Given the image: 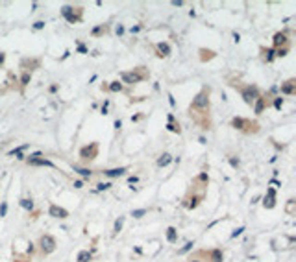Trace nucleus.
<instances>
[{
  "label": "nucleus",
  "mask_w": 296,
  "mask_h": 262,
  "mask_svg": "<svg viewBox=\"0 0 296 262\" xmlns=\"http://www.w3.org/2000/svg\"><path fill=\"white\" fill-rule=\"evenodd\" d=\"M145 214H146V209H137V210L131 212V216H133V218H143Z\"/></svg>",
  "instance_id": "nucleus-35"
},
{
  "label": "nucleus",
  "mask_w": 296,
  "mask_h": 262,
  "mask_svg": "<svg viewBox=\"0 0 296 262\" xmlns=\"http://www.w3.org/2000/svg\"><path fill=\"white\" fill-rule=\"evenodd\" d=\"M30 80H32V74H30V72H22V76H21V85H22V87H24V85H28Z\"/></svg>",
  "instance_id": "nucleus-30"
},
{
  "label": "nucleus",
  "mask_w": 296,
  "mask_h": 262,
  "mask_svg": "<svg viewBox=\"0 0 296 262\" xmlns=\"http://www.w3.org/2000/svg\"><path fill=\"white\" fill-rule=\"evenodd\" d=\"M167 129L172 131V133H181V127L180 124L174 122V115H169V124H167Z\"/></svg>",
  "instance_id": "nucleus-16"
},
{
  "label": "nucleus",
  "mask_w": 296,
  "mask_h": 262,
  "mask_svg": "<svg viewBox=\"0 0 296 262\" xmlns=\"http://www.w3.org/2000/svg\"><path fill=\"white\" fill-rule=\"evenodd\" d=\"M293 207H294V199H289V207H287V212L293 214Z\"/></svg>",
  "instance_id": "nucleus-40"
},
{
  "label": "nucleus",
  "mask_w": 296,
  "mask_h": 262,
  "mask_svg": "<svg viewBox=\"0 0 296 262\" xmlns=\"http://www.w3.org/2000/svg\"><path fill=\"white\" fill-rule=\"evenodd\" d=\"M72 168H74V172H78V174H80L81 177H85V179H89V177L93 175V172H91V170H87V168H80V166H76V164H74Z\"/></svg>",
  "instance_id": "nucleus-23"
},
{
  "label": "nucleus",
  "mask_w": 296,
  "mask_h": 262,
  "mask_svg": "<svg viewBox=\"0 0 296 262\" xmlns=\"http://www.w3.org/2000/svg\"><path fill=\"white\" fill-rule=\"evenodd\" d=\"M209 259H211V262H222L224 260L222 249H211V251H209Z\"/></svg>",
  "instance_id": "nucleus-18"
},
{
  "label": "nucleus",
  "mask_w": 296,
  "mask_h": 262,
  "mask_svg": "<svg viewBox=\"0 0 296 262\" xmlns=\"http://www.w3.org/2000/svg\"><path fill=\"white\" fill-rule=\"evenodd\" d=\"M193 245H194V242H187V244H185L181 249H178V255H183V253L191 251V249H193Z\"/></svg>",
  "instance_id": "nucleus-31"
},
{
  "label": "nucleus",
  "mask_w": 296,
  "mask_h": 262,
  "mask_svg": "<svg viewBox=\"0 0 296 262\" xmlns=\"http://www.w3.org/2000/svg\"><path fill=\"white\" fill-rule=\"evenodd\" d=\"M128 172V168H113V170H104V175L106 177H120V175H124Z\"/></svg>",
  "instance_id": "nucleus-15"
},
{
  "label": "nucleus",
  "mask_w": 296,
  "mask_h": 262,
  "mask_svg": "<svg viewBox=\"0 0 296 262\" xmlns=\"http://www.w3.org/2000/svg\"><path fill=\"white\" fill-rule=\"evenodd\" d=\"M276 48H281V46H289V39H287V33L285 32H278L274 33V39H272Z\"/></svg>",
  "instance_id": "nucleus-14"
},
{
  "label": "nucleus",
  "mask_w": 296,
  "mask_h": 262,
  "mask_svg": "<svg viewBox=\"0 0 296 262\" xmlns=\"http://www.w3.org/2000/svg\"><path fill=\"white\" fill-rule=\"evenodd\" d=\"M263 207H265V209H274V207H276V190L274 188L267 190V196H265V199H263Z\"/></svg>",
  "instance_id": "nucleus-12"
},
{
  "label": "nucleus",
  "mask_w": 296,
  "mask_h": 262,
  "mask_svg": "<svg viewBox=\"0 0 296 262\" xmlns=\"http://www.w3.org/2000/svg\"><path fill=\"white\" fill-rule=\"evenodd\" d=\"M117 33H119V35H122V33H124V28H122V26H120V24L117 26Z\"/></svg>",
  "instance_id": "nucleus-44"
},
{
  "label": "nucleus",
  "mask_w": 296,
  "mask_h": 262,
  "mask_svg": "<svg viewBox=\"0 0 296 262\" xmlns=\"http://www.w3.org/2000/svg\"><path fill=\"white\" fill-rule=\"evenodd\" d=\"M96 186H98V190H107L111 186V183H98Z\"/></svg>",
  "instance_id": "nucleus-37"
},
{
  "label": "nucleus",
  "mask_w": 296,
  "mask_h": 262,
  "mask_svg": "<svg viewBox=\"0 0 296 262\" xmlns=\"http://www.w3.org/2000/svg\"><path fill=\"white\" fill-rule=\"evenodd\" d=\"M74 186H76V188H81V186H83V183H81V181H76V183H74Z\"/></svg>",
  "instance_id": "nucleus-45"
},
{
  "label": "nucleus",
  "mask_w": 296,
  "mask_h": 262,
  "mask_svg": "<svg viewBox=\"0 0 296 262\" xmlns=\"http://www.w3.org/2000/svg\"><path fill=\"white\" fill-rule=\"evenodd\" d=\"M91 260V253L89 251H80L78 253V262H89Z\"/></svg>",
  "instance_id": "nucleus-27"
},
{
  "label": "nucleus",
  "mask_w": 296,
  "mask_h": 262,
  "mask_svg": "<svg viewBox=\"0 0 296 262\" xmlns=\"http://www.w3.org/2000/svg\"><path fill=\"white\" fill-rule=\"evenodd\" d=\"M169 101H170V105H174L176 101H174V98H172V94H169Z\"/></svg>",
  "instance_id": "nucleus-46"
},
{
  "label": "nucleus",
  "mask_w": 296,
  "mask_h": 262,
  "mask_svg": "<svg viewBox=\"0 0 296 262\" xmlns=\"http://www.w3.org/2000/svg\"><path fill=\"white\" fill-rule=\"evenodd\" d=\"M6 212H7V203L2 201L0 203V216H6Z\"/></svg>",
  "instance_id": "nucleus-36"
},
{
  "label": "nucleus",
  "mask_w": 296,
  "mask_h": 262,
  "mask_svg": "<svg viewBox=\"0 0 296 262\" xmlns=\"http://www.w3.org/2000/svg\"><path fill=\"white\" fill-rule=\"evenodd\" d=\"M43 26H45V22H43V21H37L35 24H33V28H35V30H41Z\"/></svg>",
  "instance_id": "nucleus-41"
},
{
  "label": "nucleus",
  "mask_w": 296,
  "mask_h": 262,
  "mask_svg": "<svg viewBox=\"0 0 296 262\" xmlns=\"http://www.w3.org/2000/svg\"><path fill=\"white\" fill-rule=\"evenodd\" d=\"M96 155H98V144L96 142H91L89 146H83L80 150V157L83 161H93V159H96Z\"/></svg>",
  "instance_id": "nucleus-7"
},
{
  "label": "nucleus",
  "mask_w": 296,
  "mask_h": 262,
  "mask_svg": "<svg viewBox=\"0 0 296 262\" xmlns=\"http://www.w3.org/2000/svg\"><path fill=\"white\" fill-rule=\"evenodd\" d=\"M229 163H231V166H233V168L239 166V159H233V157H231V159H229Z\"/></svg>",
  "instance_id": "nucleus-42"
},
{
  "label": "nucleus",
  "mask_w": 296,
  "mask_h": 262,
  "mask_svg": "<svg viewBox=\"0 0 296 262\" xmlns=\"http://www.w3.org/2000/svg\"><path fill=\"white\" fill-rule=\"evenodd\" d=\"M122 224H124V216H120L119 220L115 222V229H113V233H115V234L120 233V229H122Z\"/></svg>",
  "instance_id": "nucleus-32"
},
{
  "label": "nucleus",
  "mask_w": 296,
  "mask_h": 262,
  "mask_svg": "<svg viewBox=\"0 0 296 262\" xmlns=\"http://www.w3.org/2000/svg\"><path fill=\"white\" fill-rule=\"evenodd\" d=\"M209 94H211V87H202V91L193 98V103L189 107V116L193 118L194 124L202 127V129H209L211 127V115H209Z\"/></svg>",
  "instance_id": "nucleus-1"
},
{
  "label": "nucleus",
  "mask_w": 296,
  "mask_h": 262,
  "mask_svg": "<svg viewBox=\"0 0 296 262\" xmlns=\"http://www.w3.org/2000/svg\"><path fill=\"white\" fill-rule=\"evenodd\" d=\"M272 103V92H268V94H263V96H259L257 100L254 101V111H255V115H261V113L265 111V107H268V105Z\"/></svg>",
  "instance_id": "nucleus-8"
},
{
  "label": "nucleus",
  "mask_w": 296,
  "mask_h": 262,
  "mask_svg": "<svg viewBox=\"0 0 296 262\" xmlns=\"http://www.w3.org/2000/svg\"><path fill=\"white\" fill-rule=\"evenodd\" d=\"M28 148H30V144H24V146H21V148H15V150L11 151L9 155H15V157H17V159H24V155H22V151H24V150H28Z\"/></svg>",
  "instance_id": "nucleus-24"
},
{
  "label": "nucleus",
  "mask_w": 296,
  "mask_h": 262,
  "mask_svg": "<svg viewBox=\"0 0 296 262\" xmlns=\"http://www.w3.org/2000/svg\"><path fill=\"white\" fill-rule=\"evenodd\" d=\"M167 240H169L170 244H176V240H178V231H176V227H169V229H167Z\"/></svg>",
  "instance_id": "nucleus-21"
},
{
  "label": "nucleus",
  "mask_w": 296,
  "mask_h": 262,
  "mask_svg": "<svg viewBox=\"0 0 296 262\" xmlns=\"http://www.w3.org/2000/svg\"><path fill=\"white\" fill-rule=\"evenodd\" d=\"M170 161H172V155H170V153H163L161 157L157 159V166H167Z\"/></svg>",
  "instance_id": "nucleus-25"
},
{
  "label": "nucleus",
  "mask_w": 296,
  "mask_h": 262,
  "mask_svg": "<svg viewBox=\"0 0 296 262\" xmlns=\"http://www.w3.org/2000/svg\"><path fill=\"white\" fill-rule=\"evenodd\" d=\"M261 54H263V59L267 61V63H270V61L274 59V50L272 48H261Z\"/></svg>",
  "instance_id": "nucleus-22"
},
{
  "label": "nucleus",
  "mask_w": 296,
  "mask_h": 262,
  "mask_svg": "<svg viewBox=\"0 0 296 262\" xmlns=\"http://www.w3.org/2000/svg\"><path fill=\"white\" fill-rule=\"evenodd\" d=\"M48 214H50L52 218H59V220H65V218L69 216V210H67V209H63V207H57V205H50Z\"/></svg>",
  "instance_id": "nucleus-11"
},
{
  "label": "nucleus",
  "mask_w": 296,
  "mask_h": 262,
  "mask_svg": "<svg viewBox=\"0 0 296 262\" xmlns=\"http://www.w3.org/2000/svg\"><path fill=\"white\" fill-rule=\"evenodd\" d=\"M244 126H246V118H241V116H235V118H231V127H235V129H244Z\"/></svg>",
  "instance_id": "nucleus-19"
},
{
  "label": "nucleus",
  "mask_w": 296,
  "mask_h": 262,
  "mask_svg": "<svg viewBox=\"0 0 296 262\" xmlns=\"http://www.w3.org/2000/svg\"><path fill=\"white\" fill-rule=\"evenodd\" d=\"M287 52H289V46H283V48H278L274 52V56H278V57H283V56H287Z\"/></svg>",
  "instance_id": "nucleus-34"
},
{
  "label": "nucleus",
  "mask_w": 296,
  "mask_h": 262,
  "mask_svg": "<svg viewBox=\"0 0 296 262\" xmlns=\"http://www.w3.org/2000/svg\"><path fill=\"white\" fill-rule=\"evenodd\" d=\"M243 231H244V227H239V229H235V231H233V233H231V238H235V236H239V234H241V233H243Z\"/></svg>",
  "instance_id": "nucleus-39"
},
{
  "label": "nucleus",
  "mask_w": 296,
  "mask_h": 262,
  "mask_svg": "<svg viewBox=\"0 0 296 262\" xmlns=\"http://www.w3.org/2000/svg\"><path fill=\"white\" fill-rule=\"evenodd\" d=\"M244 133H257L259 131V124L257 122H250V120H246V126H244Z\"/></svg>",
  "instance_id": "nucleus-20"
},
{
  "label": "nucleus",
  "mask_w": 296,
  "mask_h": 262,
  "mask_svg": "<svg viewBox=\"0 0 296 262\" xmlns=\"http://www.w3.org/2000/svg\"><path fill=\"white\" fill-rule=\"evenodd\" d=\"M4 59H6V54H4V52H0V66L4 65Z\"/></svg>",
  "instance_id": "nucleus-43"
},
{
  "label": "nucleus",
  "mask_w": 296,
  "mask_h": 262,
  "mask_svg": "<svg viewBox=\"0 0 296 262\" xmlns=\"http://www.w3.org/2000/svg\"><path fill=\"white\" fill-rule=\"evenodd\" d=\"M205 190H207V183L200 181V179L196 177L193 181V185L189 186L185 198H183V207L185 209H194V207H198V203L204 201V198H205Z\"/></svg>",
  "instance_id": "nucleus-2"
},
{
  "label": "nucleus",
  "mask_w": 296,
  "mask_h": 262,
  "mask_svg": "<svg viewBox=\"0 0 296 262\" xmlns=\"http://www.w3.org/2000/svg\"><path fill=\"white\" fill-rule=\"evenodd\" d=\"M109 91L111 92H120V91H122V83H120V81H111Z\"/></svg>",
  "instance_id": "nucleus-29"
},
{
  "label": "nucleus",
  "mask_w": 296,
  "mask_h": 262,
  "mask_svg": "<svg viewBox=\"0 0 296 262\" xmlns=\"http://www.w3.org/2000/svg\"><path fill=\"white\" fill-rule=\"evenodd\" d=\"M155 48H157V56L159 57H165V56H169V54H170V46L167 44V42H159Z\"/></svg>",
  "instance_id": "nucleus-17"
},
{
  "label": "nucleus",
  "mask_w": 296,
  "mask_h": 262,
  "mask_svg": "<svg viewBox=\"0 0 296 262\" xmlns=\"http://www.w3.org/2000/svg\"><path fill=\"white\" fill-rule=\"evenodd\" d=\"M21 66L26 70V66H33V68H39V61L37 59H22Z\"/></svg>",
  "instance_id": "nucleus-26"
},
{
  "label": "nucleus",
  "mask_w": 296,
  "mask_h": 262,
  "mask_svg": "<svg viewBox=\"0 0 296 262\" xmlns=\"http://www.w3.org/2000/svg\"><path fill=\"white\" fill-rule=\"evenodd\" d=\"M189 262H211V259H209V251L200 249V251L193 253V255H189Z\"/></svg>",
  "instance_id": "nucleus-13"
},
{
  "label": "nucleus",
  "mask_w": 296,
  "mask_h": 262,
  "mask_svg": "<svg viewBox=\"0 0 296 262\" xmlns=\"http://www.w3.org/2000/svg\"><path fill=\"white\" fill-rule=\"evenodd\" d=\"M21 207H24V209L32 210V209H33V201H32V199H21Z\"/></svg>",
  "instance_id": "nucleus-33"
},
{
  "label": "nucleus",
  "mask_w": 296,
  "mask_h": 262,
  "mask_svg": "<svg viewBox=\"0 0 296 262\" xmlns=\"http://www.w3.org/2000/svg\"><path fill=\"white\" fill-rule=\"evenodd\" d=\"M279 92H281V94H287V96L294 94V92H296V80H294V78H291V80H287L285 83H281Z\"/></svg>",
  "instance_id": "nucleus-10"
},
{
  "label": "nucleus",
  "mask_w": 296,
  "mask_h": 262,
  "mask_svg": "<svg viewBox=\"0 0 296 262\" xmlns=\"http://www.w3.org/2000/svg\"><path fill=\"white\" fill-rule=\"evenodd\" d=\"M61 15L67 19L71 24L81 21V15H83V7H72V6H63L61 7Z\"/></svg>",
  "instance_id": "nucleus-5"
},
{
  "label": "nucleus",
  "mask_w": 296,
  "mask_h": 262,
  "mask_svg": "<svg viewBox=\"0 0 296 262\" xmlns=\"http://www.w3.org/2000/svg\"><path fill=\"white\" fill-rule=\"evenodd\" d=\"M39 245H41V251L43 253H52L54 249H56V238L52 236V234H43L41 238H39Z\"/></svg>",
  "instance_id": "nucleus-6"
},
{
  "label": "nucleus",
  "mask_w": 296,
  "mask_h": 262,
  "mask_svg": "<svg viewBox=\"0 0 296 262\" xmlns=\"http://www.w3.org/2000/svg\"><path fill=\"white\" fill-rule=\"evenodd\" d=\"M231 87L239 89V92H241V96H243V100L246 101L248 105H252L255 100L259 98V89L255 87V85H244V87H241V85L231 83Z\"/></svg>",
  "instance_id": "nucleus-4"
},
{
  "label": "nucleus",
  "mask_w": 296,
  "mask_h": 262,
  "mask_svg": "<svg viewBox=\"0 0 296 262\" xmlns=\"http://www.w3.org/2000/svg\"><path fill=\"white\" fill-rule=\"evenodd\" d=\"M281 105H283V98H276L274 100V107L276 109H281Z\"/></svg>",
  "instance_id": "nucleus-38"
},
{
  "label": "nucleus",
  "mask_w": 296,
  "mask_h": 262,
  "mask_svg": "<svg viewBox=\"0 0 296 262\" xmlns=\"http://www.w3.org/2000/svg\"><path fill=\"white\" fill-rule=\"evenodd\" d=\"M28 164L30 166H48V168H54V163H50L48 159L41 157V153H35L32 157H28Z\"/></svg>",
  "instance_id": "nucleus-9"
},
{
  "label": "nucleus",
  "mask_w": 296,
  "mask_h": 262,
  "mask_svg": "<svg viewBox=\"0 0 296 262\" xmlns=\"http://www.w3.org/2000/svg\"><path fill=\"white\" fill-rule=\"evenodd\" d=\"M148 70H145V66H137V68H133L131 72H122L120 74V78H122L124 83H130V85H135L139 83V81L143 80H148Z\"/></svg>",
  "instance_id": "nucleus-3"
},
{
  "label": "nucleus",
  "mask_w": 296,
  "mask_h": 262,
  "mask_svg": "<svg viewBox=\"0 0 296 262\" xmlns=\"http://www.w3.org/2000/svg\"><path fill=\"white\" fill-rule=\"evenodd\" d=\"M107 32V24H98L95 30H93V35H102Z\"/></svg>",
  "instance_id": "nucleus-28"
}]
</instances>
